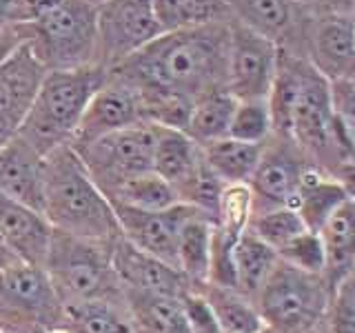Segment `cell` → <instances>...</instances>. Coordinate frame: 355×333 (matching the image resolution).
I'll use <instances>...</instances> for the list:
<instances>
[{
	"instance_id": "cell-1",
	"label": "cell",
	"mask_w": 355,
	"mask_h": 333,
	"mask_svg": "<svg viewBox=\"0 0 355 333\" xmlns=\"http://www.w3.org/2000/svg\"><path fill=\"white\" fill-rule=\"evenodd\" d=\"M229 20L164 31L147 47L109 69L136 89L140 107L158 100L196 105L207 94L227 89Z\"/></svg>"
},
{
	"instance_id": "cell-2",
	"label": "cell",
	"mask_w": 355,
	"mask_h": 333,
	"mask_svg": "<svg viewBox=\"0 0 355 333\" xmlns=\"http://www.w3.org/2000/svg\"><path fill=\"white\" fill-rule=\"evenodd\" d=\"M269 109L273 136L288 140L324 173L331 176L344 160L355 155L336 120L331 83L304 56L280 49Z\"/></svg>"
},
{
	"instance_id": "cell-3",
	"label": "cell",
	"mask_w": 355,
	"mask_h": 333,
	"mask_svg": "<svg viewBox=\"0 0 355 333\" xmlns=\"http://www.w3.org/2000/svg\"><path fill=\"white\" fill-rule=\"evenodd\" d=\"M44 218L53 231L96 242L120 238L111 200L85 166L71 144L44 155Z\"/></svg>"
},
{
	"instance_id": "cell-4",
	"label": "cell",
	"mask_w": 355,
	"mask_h": 333,
	"mask_svg": "<svg viewBox=\"0 0 355 333\" xmlns=\"http://www.w3.org/2000/svg\"><path fill=\"white\" fill-rule=\"evenodd\" d=\"M107 80L103 67H83L71 71H47L33 103L18 129L40 155H49L62 144H71L89 100Z\"/></svg>"
},
{
	"instance_id": "cell-5",
	"label": "cell",
	"mask_w": 355,
	"mask_h": 333,
	"mask_svg": "<svg viewBox=\"0 0 355 333\" xmlns=\"http://www.w3.org/2000/svg\"><path fill=\"white\" fill-rule=\"evenodd\" d=\"M114 242H96L53 231L42 269L64 307L92 300H125V287L111 258Z\"/></svg>"
},
{
	"instance_id": "cell-6",
	"label": "cell",
	"mask_w": 355,
	"mask_h": 333,
	"mask_svg": "<svg viewBox=\"0 0 355 333\" xmlns=\"http://www.w3.org/2000/svg\"><path fill=\"white\" fill-rule=\"evenodd\" d=\"M22 29L25 42L44 71H71L96 65L98 7L89 0H64L47 16L25 22Z\"/></svg>"
},
{
	"instance_id": "cell-7",
	"label": "cell",
	"mask_w": 355,
	"mask_h": 333,
	"mask_svg": "<svg viewBox=\"0 0 355 333\" xmlns=\"http://www.w3.org/2000/svg\"><path fill=\"white\" fill-rule=\"evenodd\" d=\"M333 289L320 273L277 262L255 296L264 329L273 333H315L327 327Z\"/></svg>"
},
{
	"instance_id": "cell-8",
	"label": "cell",
	"mask_w": 355,
	"mask_h": 333,
	"mask_svg": "<svg viewBox=\"0 0 355 333\" xmlns=\"http://www.w3.org/2000/svg\"><path fill=\"white\" fill-rule=\"evenodd\" d=\"M64 329V305L42 266L11 262L0 269V333Z\"/></svg>"
},
{
	"instance_id": "cell-9",
	"label": "cell",
	"mask_w": 355,
	"mask_h": 333,
	"mask_svg": "<svg viewBox=\"0 0 355 333\" xmlns=\"http://www.w3.org/2000/svg\"><path fill=\"white\" fill-rule=\"evenodd\" d=\"M158 125L136 122L105 138L78 147V155L92 173L96 185L109 196L131 178L153 171V153L158 142Z\"/></svg>"
},
{
	"instance_id": "cell-10",
	"label": "cell",
	"mask_w": 355,
	"mask_h": 333,
	"mask_svg": "<svg viewBox=\"0 0 355 333\" xmlns=\"http://www.w3.org/2000/svg\"><path fill=\"white\" fill-rule=\"evenodd\" d=\"M162 33L153 0H105L98 7L96 65L114 69Z\"/></svg>"
},
{
	"instance_id": "cell-11",
	"label": "cell",
	"mask_w": 355,
	"mask_h": 333,
	"mask_svg": "<svg viewBox=\"0 0 355 333\" xmlns=\"http://www.w3.org/2000/svg\"><path fill=\"white\" fill-rule=\"evenodd\" d=\"M280 47L229 18L227 92L236 100H269Z\"/></svg>"
},
{
	"instance_id": "cell-12",
	"label": "cell",
	"mask_w": 355,
	"mask_h": 333,
	"mask_svg": "<svg viewBox=\"0 0 355 333\" xmlns=\"http://www.w3.org/2000/svg\"><path fill=\"white\" fill-rule=\"evenodd\" d=\"M311 164L291 142L271 136L264 142L260 162L249 180L253 214L271 209H293Z\"/></svg>"
},
{
	"instance_id": "cell-13",
	"label": "cell",
	"mask_w": 355,
	"mask_h": 333,
	"mask_svg": "<svg viewBox=\"0 0 355 333\" xmlns=\"http://www.w3.org/2000/svg\"><path fill=\"white\" fill-rule=\"evenodd\" d=\"M229 18L275 42L282 51L304 56L313 11L293 0H225Z\"/></svg>"
},
{
	"instance_id": "cell-14",
	"label": "cell",
	"mask_w": 355,
	"mask_h": 333,
	"mask_svg": "<svg viewBox=\"0 0 355 333\" xmlns=\"http://www.w3.org/2000/svg\"><path fill=\"white\" fill-rule=\"evenodd\" d=\"M114 211L122 238L129 244H133L136 249L178 269V238H180V229L184 225V220L196 211L193 207L178 203L169 209L142 211V209L114 205Z\"/></svg>"
},
{
	"instance_id": "cell-15",
	"label": "cell",
	"mask_w": 355,
	"mask_h": 333,
	"mask_svg": "<svg viewBox=\"0 0 355 333\" xmlns=\"http://www.w3.org/2000/svg\"><path fill=\"white\" fill-rule=\"evenodd\" d=\"M304 58L329 83L355 78V18L313 14L306 31Z\"/></svg>"
},
{
	"instance_id": "cell-16",
	"label": "cell",
	"mask_w": 355,
	"mask_h": 333,
	"mask_svg": "<svg viewBox=\"0 0 355 333\" xmlns=\"http://www.w3.org/2000/svg\"><path fill=\"white\" fill-rule=\"evenodd\" d=\"M44 74L27 42L0 65V147L18 133Z\"/></svg>"
},
{
	"instance_id": "cell-17",
	"label": "cell",
	"mask_w": 355,
	"mask_h": 333,
	"mask_svg": "<svg viewBox=\"0 0 355 333\" xmlns=\"http://www.w3.org/2000/svg\"><path fill=\"white\" fill-rule=\"evenodd\" d=\"M136 122H144L136 89H131L114 76H109L107 71L105 85L89 100L80 125H78L76 136L71 140V147H85L89 142L105 138L109 133L120 131L125 127H131Z\"/></svg>"
},
{
	"instance_id": "cell-18",
	"label": "cell",
	"mask_w": 355,
	"mask_h": 333,
	"mask_svg": "<svg viewBox=\"0 0 355 333\" xmlns=\"http://www.w3.org/2000/svg\"><path fill=\"white\" fill-rule=\"evenodd\" d=\"M111 258H114V269L122 287L131 291L184 298L193 289L175 266L136 249L122 236L114 240Z\"/></svg>"
},
{
	"instance_id": "cell-19",
	"label": "cell",
	"mask_w": 355,
	"mask_h": 333,
	"mask_svg": "<svg viewBox=\"0 0 355 333\" xmlns=\"http://www.w3.org/2000/svg\"><path fill=\"white\" fill-rule=\"evenodd\" d=\"M53 227L36 211L0 194V240L16 260L42 266L47 260Z\"/></svg>"
},
{
	"instance_id": "cell-20",
	"label": "cell",
	"mask_w": 355,
	"mask_h": 333,
	"mask_svg": "<svg viewBox=\"0 0 355 333\" xmlns=\"http://www.w3.org/2000/svg\"><path fill=\"white\" fill-rule=\"evenodd\" d=\"M0 194L36 211L44 209V155L18 133L0 147Z\"/></svg>"
},
{
	"instance_id": "cell-21",
	"label": "cell",
	"mask_w": 355,
	"mask_h": 333,
	"mask_svg": "<svg viewBox=\"0 0 355 333\" xmlns=\"http://www.w3.org/2000/svg\"><path fill=\"white\" fill-rule=\"evenodd\" d=\"M324 249V280L336 287L355 273V205L344 203L318 231Z\"/></svg>"
},
{
	"instance_id": "cell-22",
	"label": "cell",
	"mask_w": 355,
	"mask_h": 333,
	"mask_svg": "<svg viewBox=\"0 0 355 333\" xmlns=\"http://www.w3.org/2000/svg\"><path fill=\"white\" fill-rule=\"evenodd\" d=\"M125 305L136 333H193L182 298L125 289Z\"/></svg>"
},
{
	"instance_id": "cell-23",
	"label": "cell",
	"mask_w": 355,
	"mask_h": 333,
	"mask_svg": "<svg viewBox=\"0 0 355 333\" xmlns=\"http://www.w3.org/2000/svg\"><path fill=\"white\" fill-rule=\"evenodd\" d=\"M216 222L202 211H193L184 220L178 238V269L193 289L209 282L211 266V242H214Z\"/></svg>"
},
{
	"instance_id": "cell-24",
	"label": "cell",
	"mask_w": 355,
	"mask_h": 333,
	"mask_svg": "<svg viewBox=\"0 0 355 333\" xmlns=\"http://www.w3.org/2000/svg\"><path fill=\"white\" fill-rule=\"evenodd\" d=\"M344 203H347V196L336 182V178L318 169V166H309L293 209L302 218L306 229L318 233Z\"/></svg>"
},
{
	"instance_id": "cell-25",
	"label": "cell",
	"mask_w": 355,
	"mask_h": 333,
	"mask_svg": "<svg viewBox=\"0 0 355 333\" xmlns=\"http://www.w3.org/2000/svg\"><path fill=\"white\" fill-rule=\"evenodd\" d=\"M202 162V147L180 129L160 127L153 153V171L173 189L180 187Z\"/></svg>"
},
{
	"instance_id": "cell-26",
	"label": "cell",
	"mask_w": 355,
	"mask_h": 333,
	"mask_svg": "<svg viewBox=\"0 0 355 333\" xmlns=\"http://www.w3.org/2000/svg\"><path fill=\"white\" fill-rule=\"evenodd\" d=\"M262 147L264 144L242 142L227 136L202 144V155L209 169L225 185H249L260 162Z\"/></svg>"
},
{
	"instance_id": "cell-27",
	"label": "cell",
	"mask_w": 355,
	"mask_h": 333,
	"mask_svg": "<svg viewBox=\"0 0 355 333\" xmlns=\"http://www.w3.org/2000/svg\"><path fill=\"white\" fill-rule=\"evenodd\" d=\"M200 293L214 311L222 333H258L264 329L255 300L240 293L238 289L207 282L200 287Z\"/></svg>"
},
{
	"instance_id": "cell-28",
	"label": "cell",
	"mask_w": 355,
	"mask_h": 333,
	"mask_svg": "<svg viewBox=\"0 0 355 333\" xmlns=\"http://www.w3.org/2000/svg\"><path fill=\"white\" fill-rule=\"evenodd\" d=\"M280 262L277 253L264 244L258 236L247 229L240 236L236 244V253H233V264H236V289L247 298L255 300L260 293L264 282Z\"/></svg>"
},
{
	"instance_id": "cell-29",
	"label": "cell",
	"mask_w": 355,
	"mask_h": 333,
	"mask_svg": "<svg viewBox=\"0 0 355 333\" xmlns=\"http://www.w3.org/2000/svg\"><path fill=\"white\" fill-rule=\"evenodd\" d=\"M67 333H136L125 300H92L64 307Z\"/></svg>"
},
{
	"instance_id": "cell-30",
	"label": "cell",
	"mask_w": 355,
	"mask_h": 333,
	"mask_svg": "<svg viewBox=\"0 0 355 333\" xmlns=\"http://www.w3.org/2000/svg\"><path fill=\"white\" fill-rule=\"evenodd\" d=\"M236 105H238V100L233 98L227 89L207 94L191 107L184 133L191 140H196L200 147L207 142L227 138Z\"/></svg>"
},
{
	"instance_id": "cell-31",
	"label": "cell",
	"mask_w": 355,
	"mask_h": 333,
	"mask_svg": "<svg viewBox=\"0 0 355 333\" xmlns=\"http://www.w3.org/2000/svg\"><path fill=\"white\" fill-rule=\"evenodd\" d=\"M153 7L164 31L191 29L229 20L225 0H153Z\"/></svg>"
},
{
	"instance_id": "cell-32",
	"label": "cell",
	"mask_w": 355,
	"mask_h": 333,
	"mask_svg": "<svg viewBox=\"0 0 355 333\" xmlns=\"http://www.w3.org/2000/svg\"><path fill=\"white\" fill-rule=\"evenodd\" d=\"M107 198L114 205L142 209V211H160V209H169L180 203L175 189L155 171L142 173V176L131 178L127 182H122Z\"/></svg>"
},
{
	"instance_id": "cell-33",
	"label": "cell",
	"mask_w": 355,
	"mask_h": 333,
	"mask_svg": "<svg viewBox=\"0 0 355 333\" xmlns=\"http://www.w3.org/2000/svg\"><path fill=\"white\" fill-rule=\"evenodd\" d=\"M249 231L253 236H258L264 244H269L275 253H280L286 244H291L297 236H302L309 229L302 218L297 216V211L286 207L253 214Z\"/></svg>"
},
{
	"instance_id": "cell-34",
	"label": "cell",
	"mask_w": 355,
	"mask_h": 333,
	"mask_svg": "<svg viewBox=\"0 0 355 333\" xmlns=\"http://www.w3.org/2000/svg\"><path fill=\"white\" fill-rule=\"evenodd\" d=\"M225 187L227 185L209 169V164L205 162V155H202V162L198 164V169L189 176L180 187H175V194L182 205L202 211L205 216H209L216 222Z\"/></svg>"
},
{
	"instance_id": "cell-35",
	"label": "cell",
	"mask_w": 355,
	"mask_h": 333,
	"mask_svg": "<svg viewBox=\"0 0 355 333\" xmlns=\"http://www.w3.org/2000/svg\"><path fill=\"white\" fill-rule=\"evenodd\" d=\"M229 136L242 142L264 144L273 136L269 100H238L233 111Z\"/></svg>"
},
{
	"instance_id": "cell-36",
	"label": "cell",
	"mask_w": 355,
	"mask_h": 333,
	"mask_svg": "<svg viewBox=\"0 0 355 333\" xmlns=\"http://www.w3.org/2000/svg\"><path fill=\"white\" fill-rule=\"evenodd\" d=\"M277 258L306 273L322 275V271H324V249H322V240L315 231H304L302 236H297L277 253Z\"/></svg>"
},
{
	"instance_id": "cell-37",
	"label": "cell",
	"mask_w": 355,
	"mask_h": 333,
	"mask_svg": "<svg viewBox=\"0 0 355 333\" xmlns=\"http://www.w3.org/2000/svg\"><path fill=\"white\" fill-rule=\"evenodd\" d=\"M329 333H355V273L336 287L327 318Z\"/></svg>"
},
{
	"instance_id": "cell-38",
	"label": "cell",
	"mask_w": 355,
	"mask_h": 333,
	"mask_svg": "<svg viewBox=\"0 0 355 333\" xmlns=\"http://www.w3.org/2000/svg\"><path fill=\"white\" fill-rule=\"evenodd\" d=\"M331 103L342 136L347 138L349 147L355 151V78L331 83Z\"/></svg>"
},
{
	"instance_id": "cell-39",
	"label": "cell",
	"mask_w": 355,
	"mask_h": 333,
	"mask_svg": "<svg viewBox=\"0 0 355 333\" xmlns=\"http://www.w3.org/2000/svg\"><path fill=\"white\" fill-rule=\"evenodd\" d=\"M182 305H184L189 327H191L193 333H222L214 311H211L205 296L200 293V289H191V291L182 298Z\"/></svg>"
},
{
	"instance_id": "cell-40",
	"label": "cell",
	"mask_w": 355,
	"mask_h": 333,
	"mask_svg": "<svg viewBox=\"0 0 355 333\" xmlns=\"http://www.w3.org/2000/svg\"><path fill=\"white\" fill-rule=\"evenodd\" d=\"M64 0H20L16 3V22H33L42 16H47L49 11L60 7Z\"/></svg>"
},
{
	"instance_id": "cell-41",
	"label": "cell",
	"mask_w": 355,
	"mask_h": 333,
	"mask_svg": "<svg viewBox=\"0 0 355 333\" xmlns=\"http://www.w3.org/2000/svg\"><path fill=\"white\" fill-rule=\"evenodd\" d=\"M22 42H25V29H22L20 22H14V25H7L0 29V65H3Z\"/></svg>"
},
{
	"instance_id": "cell-42",
	"label": "cell",
	"mask_w": 355,
	"mask_h": 333,
	"mask_svg": "<svg viewBox=\"0 0 355 333\" xmlns=\"http://www.w3.org/2000/svg\"><path fill=\"white\" fill-rule=\"evenodd\" d=\"M331 176L336 178V182L342 187V191H344V196H347L349 203L355 205V155L344 160Z\"/></svg>"
},
{
	"instance_id": "cell-43",
	"label": "cell",
	"mask_w": 355,
	"mask_h": 333,
	"mask_svg": "<svg viewBox=\"0 0 355 333\" xmlns=\"http://www.w3.org/2000/svg\"><path fill=\"white\" fill-rule=\"evenodd\" d=\"M313 14L353 16V18H355V0H315Z\"/></svg>"
},
{
	"instance_id": "cell-44",
	"label": "cell",
	"mask_w": 355,
	"mask_h": 333,
	"mask_svg": "<svg viewBox=\"0 0 355 333\" xmlns=\"http://www.w3.org/2000/svg\"><path fill=\"white\" fill-rule=\"evenodd\" d=\"M16 22V0H0V29Z\"/></svg>"
},
{
	"instance_id": "cell-45",
	"label": "cell",
	"mask_w": 355,
	"mask_h": 333,
	"mask_svg": "<svg viewBox=\"0 0 355 333\" xmlns=\"http://www.w3.org/2000/svg\"><path fill=\"white\" fill-rule=\"evenodd\" d=\"M11 262H16V258L11 255V251L3 244V240H0V269L7 266V264H11Z\"/></svg>"
},
{
	"instance_id": "cell-46",
	"label": "cell",
	"mask_w": 355,
	"mask_h": 333,
	"mask_svg": "<svg viewBox=\"0 0 355 333\" xmlns=\"http://www.w3.org/2000/svg\"><path fill=\"white\" fill-rule=\"evenodd\" d=\"M295 5H300V7H306V9H311L313 11V5H315V0H293Z\"/></svg>"
},
{
	"instance_id": "cell-47",
	"label": "cell",
	"mask_w": 355,
	"mask_h": 333,
	"mask_svg": "<svg viewBox=\"0 0 355 333\" xmlns=\"http://www.w3.org/2000/svg\"><path fill=\"white\" fill-rule=\"evenodd\" d=\"M89 3H92V5H96V7H100V5L105 3V0H89Z\"/></svg>"
},
{
	"instance_id": "cell-48",
	"label": "cell",
	"mask_w": 355,
	"mask_h": 333,
	"mask_svg": "<svg viewBox=\"0 0 355 333\" xmlns=\"http://www.w3.org/2000/svg\"><path fill=\"white\" fill-rule=\"evenodd\" d=\"M258 333H273V331H269V329H262V331H258Z\"/></svg>"
},
{
	"instance_id": "cell-49",
	"label": "cell",
	"mask_w": 355,
	"mask_h": 333,
	"mask_svg": "<svg viewBox=\"0 0 355 333\" xmlns=\"http://www.w3.org/2000/svg\"><path fill=\"white\" fill-rule=\"evenodd\" d=\"M315 333H329V331H327V327H324V329H320V331H315Z\"/></svg>"
},
{
	"instance_id": "cell-50",
	"label": "cell",
	"mask_w": 355,
	"mask_h": 333,
	"mask_svg": "<svg viewBox=\"0 0 355 333\" xmlns=\"http://www.w3.org/2000/svg\"><path fill=\"white\" fill-rule=\"evenodd\" d=\"M53 333H67V331H64V329H60V331H53Z\"/></svg>"
},
{
	"instance_id": "cell-51",
	"label": "cell",
	"mask_w": 355,
	"mask_h": 333,
	"mask_svg": "<svg viewBox=\"0 0 355 333\" xmlns=\"http://www.w3.org/2000/svg\"><path fill=\"white\" fill-rule=\"evenodd\" d=\"M16 3H20V0H16Z\"/></svg>"
}]
</instances>
